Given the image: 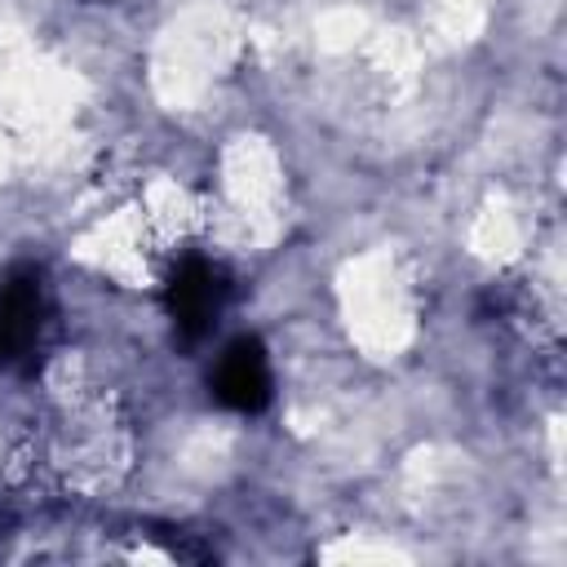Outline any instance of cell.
Wrapping results in <instances>:
<instances>
[{
    "mask_svg": "<svg viewBox=\"0 0 567 567\" xmlns=\"http://www.w3.org/2000/svg\"><path fill=\"white\" fill-rule=\"evenodd\" d=\"M230 297V279L208 257H182L164 284V310L182 341H199L213 332L221 306Z\"/></svg>",
    "mask_w": 567,
    "mask_h": 567,
    "instance_id": "obj_1",
    "label": "cell"
},
{
    "mask_svg": "<svg viewBox=\"0 0 567 567\" xmlns=\"http://www.w3.org/2000/svg\"><path fill=\"white\" fill-rule=\"evenodd\" d=\"M44 328V284L35 270H9L0 279V372L31 359Z\"/></svg>",
    "mask_w": 567,
    "mask_h": 567,
    "instance_id": "obj_2",
    "label": "cell"
},
{
    "mask_svg": "<svg viewBox=\"0 0 567 567\" xmlns=\"http://www.w3.org/2000/svg\"><path fill=\"white\" fill-rule=\"evenodd\" d=\"M213 399L230 412H261L270 403V359H266V346L257 337H239L221 350V359L213 363Z\"/></svg>",
    "mask_w": 567,
    "mask_h": 567,
    "instance_id": "obj_3",
    "label": "cell"
}]
</instances>
